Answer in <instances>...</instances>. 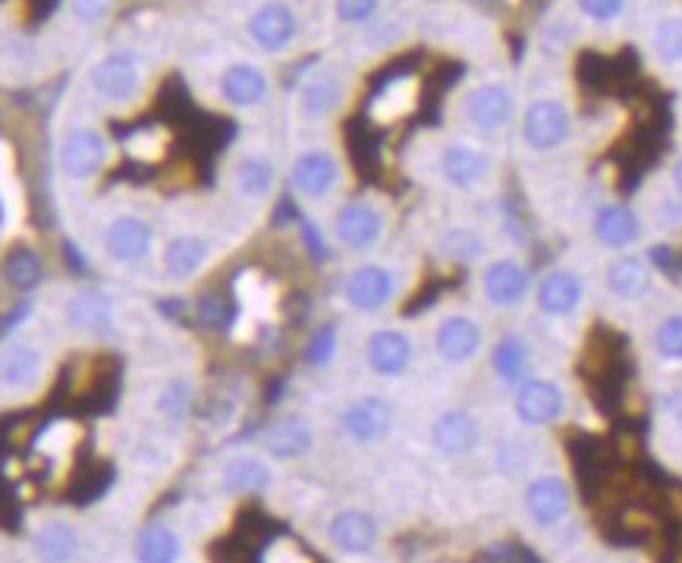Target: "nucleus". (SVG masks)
<instances>
[{
	"label": "nucleus",
	"instance_id": "1",
	"mask_svg": "<svg viewBox=\"0 0 682 563\" xmlns=\"http://www.w3.org/2000/svg\"><path fill=\"white\" fill-rule=\"evenodd\" d=\"M107 139L92 129V126H76L63 136L61 152H57V161H61V170L69 177V180H92L104 170L107 164Z\"/></svg>",
	"mask_w": 682,
	"mask_h": 563
},
{
	"label": "nucleus",
	"instance_id": "2",
	"mask_svg": "<svg viewBox=\"0 0 682 563\" xmlns=\"http://www.w3.org/2000/svg\"><path fill=\"white\" fill-rule=\"evenodd\" d=\"M569 132H572V117L566 104H559L554 98H541L528 104L523 136L535 152H554L569 139Z\"/></svg>",
	"mask_w": 682,
	"mask_h": 563
},
{
	"label": "nucleus",
	"instance_id": "3",
	"mask_svg": "<svg viewBox=\"0 0 682 563\" xmlns=\"http://www.w3.org/2000/svg\"><path fill=\"white\" fill-rule=\"evenodd\" d=\"M139 86H142V69L129 51L107 54L104 61H98L92 66V92L101 101L126 104L139 94Z\"/></svg>",
	"mask_w": 682,
	"mask_h": 563
},
{
	"label": "nucleus",
	"instance_id": "4",
	"mask_svg": "<svg viewBox=\"0 0 682 563\" xmlns=\"http://www.w3.org/2000/svg\"><path fill=\"white\" fill-rule=\"evenodd\" d=\"M296 35H299V16L283 0H268L248 16V38L261 51H271V54L283 51L293 44Z\"/></svg>",
	"mask_w": 682,
	"mask_h": 563
},
{
	"label": "nucleus",
	"instance_id": "5",
	"mask_svg": "<svg viewBox=\"0 0 682 563\" xmlns=\"http://www.w3.org/2000/svg\"><path fill=\"white\" fill-rule=\"evenodd\" d=\"M513 92L503 82H485L465 94L463 117L481 132H497L513 120Z\"/></svg>",
	"mask_w": 682,
	"mask_h": 563
},
{
	"label": "nucleus",
	"instance_id": "6",
	"mask_svg": "<svg viewBox=\"0 0 682 563\" xmlns=\"http://www.w3.org/2000/svg\"><path fill=\"white\" fill-rule=\"evenodd\" d=\"M397 293V281L387 268L381 265H362L356 268L349 278H346V286H343V296L352 309L359 312H377L384 309Z\"/></svg>",
	"mask_w": 682,
	"mask_h": 563
},
{
	"label": "nucleus",
	"instance_id": "7",
	"mask_svg": "<svg viewBox=\"0 0 682 563\" xmlns=\"http://www.w3.org/2000/svg\"><path fill=\"white\" fill-rule=\"evenodd\" d=\"M334 233L346 249H372L374 243L384 236V215L369 202H349L337 212Z\"/></svg>",
	"mask_w": 682,
	"mask_h": 563
},
{
	"label": "nucleus",
	"instance_id": "8",
	"mask_svg": "<svg viewBox=\"0 0 682 563\" xmlns=\"http://www.w3.org/2000/svg\"><path fill=\"white\" fill-rule=\"evenodd\" d=\"M485 344V334L478 328V321H472L468 315H450L437 324L435 349L443 362H468L478 356V349Z\"/></svg>",
	"mask_w": 682,
	"mask_h": 563
},
{
	"label": "nucleus",
	"instance_id": "9",
	"mask_svg": "<svg viewBox=\"0 0 682 563\" xmlns=\"http://www.w3.org/2000/svg\"><path fill=\"white\" fill-rule=\"evenodd\" d=\"M563 412H566V397L548 378H531L516 394V415L526 425H551Z\"/></svg>",
	"mask_w": 682,
	"mask_h": 563
},
{
	"label": "nucleus",
	"instance_id": "10",
	"mask_svg": "<svg viewBox=\"0 0 682 563\" xmlns=\"http://www.w3.org/2000/svg\"><path fill=\"white\" fill-rule=\"evenodd\" d=\"M343 432L359 444L381 440L394 425V409L381 397H359L356 404L343 409Z\"/></svg>",
	"mask_w": 682,
	"mask_h": 563
},
{
	"label": "nucleus",
	"instance_id": "11",
	"mask_svg": "<svg viewBox=\"0 0 682 563\" xmlns=\"http://www.w3.org/2000/svg\"><path fill=\"white\" fill-rule=\"evenodd\" d=\"M572 507L569 485L557 475H541L526 488V510L538 526H557Z\"/></svg>",
	"mask_w": 682,
	"mask_h": 563
},
{
	"label": "nucleus",
	"instance_id": "12",
	"mask_svg": "<svg viewBox=\"0 0 682 563\" xmlns=\"http://www.w3.org/2000/svg\"><path fill=\"white\" fill-rule=\"evenodd\" d=\"M481 290H485V299L497 306V309H513L526 299L528 293V274L526 268L513 258H500V261H491L485 268V278H481Z\"/></svg>",
	"mask_w": 682,
	"mask_h": 563
},
{
	"label": "nucleus",
	"instance_id": "13",
	"mask_svg": "<svg viewBox=\"0 0 682 563\" xmlns=\"http://www.w3.org/2000/svg\"><path fill=\"white\" fill-rule=\"evenodd\" d=\"M289 177H293V187L299 189L303 195L324 199L340 180V164H337V157L331 155V152H318L314 149V152H303L293 161Z\"/></svg>",
	"mask_w": 682,
	"mask_h": 563
},
{
	"label": "nucleus",
	"instance_id": "14",
	"mask_svg": "<svg viewBox=\"0 0 682 563\" xmlns=\"http://www.w3.org/2000/svg\"><path fill=\"white\" fill-rule=\"evenodd\" d=\"M149 249H152V230L142 218L124 215V218L111 220V227L104 230V252L120 265L142 261Z\"/></svg>",
	"mask_w": 682,
	"mask_h": 563
},
{
	"label": "nucleus",
	"instance_id": "15",
	"mask_svg": "<svg viewBox=\"0 0 682 563\" xmlns=\"http://www.w3.org/2000/svg\"><path fill=\"white\" fill-rule=\"evenodd\" d=\"M440 174L450 187L472 189L491 174V157L475 145L453 142L440 152Z\"/></svg>",
	"mask_w": 682,
	"mask_h": 563
},
{
	"label": "nucleus",
	"instance_id": "16",
	"mask_svg": "<svg viewBox=\"0 0 682 563\" xmlns=\"http://www.w3.org/2000/svg\"><path fill=\"white\" fill-rule=\"evenodd\" d=\"M432 444L443 457H463L478 444V419L465 409H447L432 425Z\"/></svg>",
	"mask_w": 682,
	"mask_h": 563
},
{
	"label": "nucleus",
	"instance_id": "17",
	"mask_svg": "<svg viewBox=\"0 0 682 563\" xmlns=\"http://www.w3.org/2000/svg\"><path fill=\"white\" fill-rule=\"evenodd\" d=\"M327 538L340 554H369L377 545V523L365 510H340L331 520Z\"/></svg>",
	"mask_w": 682,
	"mask_h": 563
},
{
	"label": "nucleus",
	"instance_id": "18",
	"mask_svg": "<svg viewBox=\"0 0 682 563\" xmlns=\"http://www.w3.org/2000/svg\"><path fill=\"white\" fill-rule=\"evenodd\" d=\"M365 359H369L374 375H403L409 362H412V341L406 337L403 331H394V328L374 331L369 344H365Z\"/></svg>",
	"mask_w": 682,
	"mask_h": 563
},
{
	"label": "nucleus",
	"instance_id": "19",
	"mask_svg": "<svg viewBox=\"0 0 682 563\" xmlns=\"http://www.w3.org/2000/svg\"><path fill=\"white\" fill-rule=\"evenodd\" d=\"M268 89H271L268 76L258 66H252V63H233L220 76V94L233 107H255V104H261L268 98Z\"/></svg>",
	"mask_w": 682,
	"mask_h": 563
},
{
	"label": "nucleus",
	"instance_id": "20",
	"mask_svg": "<svg viewBox=\"0 0 682 563\" xmlns=\"http://www.w3.org/2000/svg\"><path fill=\"white\" fill-rule=\"evenodd\" d=\"M66 321L76 328V331H89V334H111L114 328V306L104 293L98 290H79L69 296L66 303Z\"/></svg>",
	"mask_w": 682,
	"mask_h": 563
},
{
	"label": "nucleus",
	"instance_id": "21",
	"mask_svg": "<svg viewBox=\"0 0 682 563\" xmlns=\"http://www.w3.org/2000/svg\"><path fill=\"white\" fill-rule=\"evenodd\" d=\"M311 447H314V432L299 415H286L265 432V450L274 460H299Z\"/></svg>",
	"mask_w": 682,
	"mask_h": 563
},
{
	"label": "nucleus",
	"instance_id": "22",
	"mask_svg": "<svg viewBox=\"0 0 682 563\" xmlns=\"http://www.w3.org/2000/svg\"><path fill=\"white\" fill-rule=\"evenodd\" d=\"M582 303V281L572 271H554L538 286V309L544 315H569Z\"/></svg>",
	"mask_w": 682,
	"mask_h": 563
},
{
	"label": "nucleus",
	"instance_id": "23",
	"mask_svg": "<svg viewBox=\"0 0 682 563\" xmlns=\"http://www.w3.org/2000/svg\"><path fill=\"white\" fill-rule=\"evenodd\" d=\"M208 261V243L198 236H173L164 249V271L173 281H189Z\"/></svg>",
	"mask_w": 682,
	"mask_h": 563
},
{
	"label": "nucleus",
	"instance_id": "24",
	"mask_svg": "<svg viewBox=\"0 0 682 563\" xmlns=\"http://www.w3.org/2000/svg\"><path fill=\"white\" fill-rule=\"evenodd\" d=\"M274 482V472L265 460L258 457H233L227 466H223V488L233 491V495H258L265 491L268 485Z\"/></svg>",
	"mask_w": 682,
	"mask_h": 563
},
{
	"label": "nucleus",
	"instance_id": "25",
	"mask_svg": "<svg viewBox=\"0 0 682 563\" xmlns=\"http://www.w3.org/2000/svg\"><path fill=\"white\" fill-rule=\"evenodd\" d=\"M594 233L604 246L610 249H626L639 240L642 233V223H639V215L622 208V205H614V208H604L597 220H594Z\"/></svg>",
	"mask_w": 682,
	"mask_h": 563
},
{
	"label": "nucleus",
	"instance_id": "26",
	"mask_svg": "<svg viewBox=\"0 0 682 563\" xmlns=\"http://www.w3.org/2000/svg\"><path fill=\"white\" fill-rule=\"evenodd\" d=\"M41 369H44V359H41V353L35 346H13L0 359V381L7 387L26 391L31 384H38Z\"/></svg>",
	"mask_w": 682,
	"mask_h": 563
},
{
	"label": "nucleus",
	"instance_id": "27",
	"mask_svg": "<svg viewBox=\"0 0 682 563\" xmlns=\"http://www.w3.org/2000/svg\"><path fill=\"white\" fill-rule=\"evenodd\" d=\"M648 283H652V274H648V265L642 258H617L610 268H607V290L620 299H639L648 293Z\"/></svg>",
	"mask_w": 682,
	"mask_h": 563
},
{
	"label": "nucleus",
	"instance_id": "28",
	"mask_svg": "<svg viewBox=\"0 0 682 563\" xmlns=\"http://www.w3.org/2000/svg\"><path fill=\"white\" fill-rule=\"evenodd\" d=\"M340 101L343 86L334 76H314L299 89V111L311 120H321V117L334 114L340 107Z\"/></svg>",
	"mask_w": 682,
	"mask_h": 563
},
{
	"label": "nucleus",
	"instance_id": "29",
	"mask_svg": "<svg viewBox=\"0 0 682 563\" xmlns=\"http://www.w3.org/2000/svg\"><path fill=\"white\" fill-rule=\"evenodd\" d=\"M233 177H236V189H240L246 199H265V195H271V189L278 183L274 164L261 155L243 157V161L236 164Z\"/></svg>",
	"mask_w": 682,
	"mask_h": 563
},
{
	"label": "nucleus",
	"instance_id": "30",
	"mask_svg": "<svg viewBox=\"0 0 682 563\" xmlns=\"http://www.w3.org/2000/svg\"><path fill=\"white\" fill-rule=\"evenodd\" d=\"M415 79H397L372 101V117L381 124H394L415 107Z\"/></svg>",
	"mask_w": 682,
	"mask_h": 563
},
{
	"label": "nucleus",
	"instance_id": "31",
	"mask_svg": "<svg viewBox=\"0 0 682 563\" xmlns=\"http://www.w3.org/2000/svg\"><path fill=\"white\" fill-rule=\"evenodd\" d=\"M76 548H79V535L63 520L41 526L35 535V551L44 561H69L76 554Z\"/></svg>",
	"mask_w": 682,
	"mask_h": 563
},
{
	"label": "nucleus",
	"instance_id": "32",
	"mask_svg": "<svg viewBox=\"0 0 682 563\" xmlns=\"http://www.w3.org/2000/svg\"><path fill=\"white\" fill-rule=\"evenodd\" d=\"M136 558L149 563H170L180 558V538L167 526H149L136 538Z\"/></svg>",
	"mask_w": 682,
	"mask_h": 563
},
{
	"label": "nucleus",
	"instance_id": "33",
	"mask_svg": "<svg viewBox=\"0 0 682 563\" xmlns=\"http://www.w3.org/2000/svg\"><path fill=\"white\" fill-rule=\"evenodd\" d=\"M528 344L519 341V337H503L494 349V372L500 375V381L506 384H516L523 381L528 372Z\"/></svg>",
	"mask_w": 682,
	"mask_h": 563
},
{
	"label": "nucleus",
	"instance_id": "34",
	"mask_svg": "<svg viewBox=\"0 0 682 563\" xmlns=\"http://www.w3.org/2000/svg\"><path fill=\"white\" fill-rule=\"evenodd\" d=\"M3 274H7V283H10V286H16V290H31V286L41 283L44 268H41V258L31 249H16L7 255Z\"/></svg>",
	"mask_w": 682,
	"mask_h": 563
},
{
	"label": "nucleus",
	"instance_id": "35",
	"mask_svg": "<svg viewBox=\"0 0 682 563\" xmlns=\"http://www.w3.org/2000/svg\"><path fill=\"white\" fill-rule=\"evenodd\" d=\"M652 48L664 63H682V16H664L654 26Z\"/></svg>",
	"mask_w": 682,
	"mask_h": 563
},
{
	"label": "nucleus",
	"instance_id": "36",
	"mask_svg": "<svg viewBox=\"0 0 682 563\" xmlns=\"http://www.w3.org/2000/svg\"><path fill=\"white\" fill-rule=\"evenodd\" d=\"M654 346L664 359L682 362V315H670L660 321V328L654 334Z\"/></svg>",
	"mask_w": 682,
	"mask_h": 563
},
{
	"label": "nucleus",
	"instance_id": "37",
	"mask_svg": "<svg viewBox=\"0 0 682 563\" xmlns=\"http://www.w3.org/2000/svg\"><path fill=\"white\" fill-rule=\"evenodd\" d=\"M189 404H192V384H189L186 378H177V381H170L167 387H164V394H160V412L167 415V419H183L189 412Z\"/></svg>",
	"mask_w": 682,
	"mask_h": 563
},
{
	"label": "nucleus",
	"instance_id": "38",
	"mask_svg": "<svg viewBox=\"0 0 682 563\" xmlns=\"http://www.w3.org/2000/svg\"><path fill=\"white\" fill-rule=\"evenodd\" d=\"M443 249L450 258H463V261H472L481 255V240L468 230H453L447 240H443Z\"/></svg>",
	"mask_w": 682,
	"mask_h": 563
},
{
	"label": "nucleus",
	"instance_id": "39",
	"mask_svg": "<svg viewBox=\"0 0 682 563\" xmlns=\"http://www.w3.org/2000/svg\"><path fill=\"white\" fill-rule=\"evenodd\" d=\"M629 0H579V10L589 16L591 23H614L620 20Z\"/></svg>",
	"mask_w": 682,
	"mask_h": 563
},
{
	"label": "nucleus",
	"instance_id": "40",
	"mask_svg": "<svg viewBox=\"0 0 682 563\" xmlns=\"http://www.w3.org/2000/svg\"><path fill=\"white\" fill-rule=\"evenodd\" d=\"M377 3L381 0H337V16H340V23L362 26L377 13Z\"/></svg>",
	"mask_w": 682,
	"mask_h": 563
},
{
	"label": "nucleus",
	"instance_id": "41",
	"mask_svg": "<svg viewBox=\"0 0 682 563\" xmlns=\"http://www.w3.org/2000/svg\"><path fill=\"white\" fill-rule=\"evenodd\" d=\"M334 353H337V331L334 328H324V331L314 334V341L309 344L306 356H309L311 366H327L334 359Z\"/></svg>",
	"mask_w": 682,
	"mask_h": 563
},
{
	"label": "nucleus",
	"instance_id": "42",
	"mask_svg": "<svg viewBox=\"0 0 682 563\" xmlns=\"http://www.w3.org/2000/svg\"><path fill=\"white\" fill-rule=\"evenodd\" d=\"M73 440H76V428L69 422H57L41 435V447H44V453H63L73 447Z\"/></svg>",
	"mask_w": 682,
	"mask_h": 563
},
{
	"label": "nucleus",
	"instance_id": "43",
	"mask_svg": "<svg viewBox=\"0 0 682 563\" xmlns=\"http://www.w3.org/2000/svg\"><path fill=\"white\" fill-rule=\"evenodd\" d=\"M126 149L136 157H152L155 161L164 152V139L155 136V132H149V129H142V132H136V136L126 139Z\"/></svg>",
	"mask_w": 682,
	"mask_h": 563
},
{
	"label": "nucleus",
	"instance_id": "44",
	"mask_svg": "<svg viewBox=\"0 0 682 563\" xmlns=\"http://www.w3.org/2000/svg\"><path fill=\"white\" fill-rule=\"evenodd\" d=\"M111 7H114V0H73V13L89 26L101 23L111 13Z\"/></svg>",
	"mask_w": 682,
	"mask_h": 563
},
{
	"label": "nucleus",
	"instance_id": "45",
	"mask_svg": "<svg viewBox=\"0 0 682 563\" xmlns=\"http://www.w3.org/2000/svg\"><path fill=\"white\" fill-rule=\"evenodd\" d=\"M198 318H202L205 324H211V328H223V321H227V306H223V299L215 296V293L202 296V299H198Z\"/></svg>",
	"mask_w": 682,
	"mask_h": 563
},
{
	"label": "nucleus",
	"instance_id": "46",
	"mask_svg": "<svg viewBox=\"0 0 682 563\" xmlns=\"http://www.w3.org/2000/svg\"><path fill=\"white\" fill-rule=\"evenodd\" d=\"M652 261L664 271V274H677L682 268V258L677 255V249H670V246H654Z\"/></svg>",
	"mask_w": 682,
	"mask_h": 563
},
{
	"label": "nucleus",
	"instance_id": "47",
	"mask_svg": "<svg viewBox=\"0 0 682 563\" xmlns=\"http://www.w3.org/2000/svg\"><path fill=\"white\" fill-rule=\"evenodd\" d=\"M13 170V155H10V149L0 142V177H7Z\"/></svg>",
	"mask_w": 682,
	"mask_h": 563
},
{
	"label": "nucleus",
	"instance_id": "48",
	"mask_svg": "<svg viewBox=\"0 0 682 563\" xmlns=\"http://www.w3.org/2000/svg\"><path fill=\"white\" fill-rule=\"evenodd\" d=\"M673 183H677V192L682 195V157L677 161V167H673Z\"/></svg>",
	"mask_w": 682,
	"mask_h": 563
},
{
	"label": "nucleus",
	"instance_id": "49",
	"mask_svg": "<svg viewBox=\"0 0 682 563\" xmlns=\"http://www.w3.org/2000/svg\"><path fill=\"white\" fill-rule=\"evenodd\" d=\"M673 422H677V428L682 432V400L677 404V407H673Z\"/></svg>",
	"mask_w": 682,
	"mask_h": 563
},
{
	"label": "nucleus",
	"instance_id": "50",
	"mask_svg": "<svg viewBox=\"0 0 682 563\" xmlns=\"http://www.w3.org/2000/svg\"><path fill=\"white\" fill-rule=\"evenodd\" d=\"M3 218H7V212H3V199H0V223H3Z\"/></svg>",
	"mask_w": 682,
	"mask_h": 563
}]
</instances>
